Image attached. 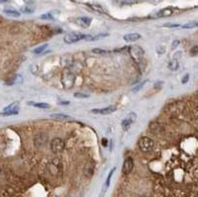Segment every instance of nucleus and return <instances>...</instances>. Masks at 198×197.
<instances>
[{
    "label": "nucleus",
    "instance_id": "1",
    "mask_svg": "<svg viewBox=\"0 0 198 197\" xmlns=\"http://www.w3.org/2000/svg\"><path fill=\"white\" fill-rule=\"evenodd\" d=\"M138 146H139V149L142 151L143 153H149L151 152L154 148V141L151 138L143 137L141 138L139 142H138Z\"/></svg>",
    "mask_w": 198,
    "mask_h": 197
},
{
    "label": "nucleus",
    "instance_id": "2",
    "mask_svg": "<svg viewBox=\"0 0 198 197\" xmlns=\"http://www.w3.org/2000/svg\"><path fill=\"white\" fill-rule=\"evenodd\" d=\"M85 35L79 33V32H70V33L66 34V37L64 38V42L66 44H74V43H76L80 40L84 39Z\"/></svg>",
    "mask_w": 198,
    "mask_h": 197
},
{
    "label": "nucleus",
    "instance_id": "3",
    "mask_svg": "<svg viewBox=\"0 0 198 197\" xmlns=\"http://www.w3.org/2000/svg\"><path fill=\"white\" fill-rule=\"evenodd\" d=\"M19 108H20V103H19V102H13V103L5 107L3 109V111L0 112V115L1 116L16 115L19 113Z\"/></svg>",
    "mask_w": 198,
    "mask_h": 197
},
{
    "label": "nucleus",
    "instance_id": "4",
    "mask_svg": "<svg viewBox=\"0 0 198 197\" xmlns=\"http://www.w3.org/2000/svg\"><path fill=\"white\" fill-rule=\"evenodd\" d=\"M61 82H62V84H64V88H67V89H69V88H71L74 83V74H71L70 71L64 72V75H62V78H61Z\"/></svg>",
    "mask_w": 198,
    "mask_h": 197
},
{
    "label": "nucleus",
    "instance_id": "5",
    "mask_svg": "<svg viewBox=\"0 0 198 197\" xmlns=\"http://www.w3.org/2000/svg\"><path fill=\"white\" fill-rule=\"evenodd\" d=\"M51 149L56 153L62 152L64 150V142L59 138H55L51 142Z\"/></svg>",
    "mask_w": 198,
    "mask_h": 197
},
{
    "label": "nucleus",
    "instance_id": "6",
    "mask_svg": "<svg viewBox=\"0 0 198 197\" xmlns=\"http://www.w3.org/2000/svg\"><path fill=\"white\" fill-rule=\"evenodd\" d=\"M130 53H131L132 58L134 59L136 61H141L143 60V56H144V50L142 48L138 47V46H134L130 49Z\"/></svg>",
    "mask_w": 198,
    "mask_h": 197
},
{
    "label": "nucleus",
    "instance_id": "7",
    "mask_svg": "<svg viewBox=\"0 0 198 197\" xmlns=\"http://www.w3.org/2000/svg\"><path fill=\"white\" fill-rule=\"evenodd\" d=\"M133 167H134V161H133L132 158H127L124 161L123 167H122V173L123 174H129L132 171Z\"/></svg>",
    "mask_w": 198,
    "mask_h": 197
},
{
    "label": "nucleus",
    "instance_id": "8",
    "mask_svg": "<svg viewBox=\"0 0 198 197\" xmlns=\"http://www.w3.org/2000/svg\"><path fill=\"white\" fill-rule=\"evenodd\" d=\"M91 21L92 19L89 17H80V18L75 19L74 23L79 27H82V28H88L91 24Z\"/></svg>",
    "mask_w": 198,
    "mask_h": 197
},
{
    "label": "nucleus",
    "instance_id": "9",
    "mask_svg": "<svg viewBox=\"0 0 198 197\" xmlns=\"http://www.w3.org/2000/svg\"><path fill=\"white\" fill-rule=\"evenodd\" d=\"M173 14V8L172 7H167L164 8V9L159 10V12H157L156 14L153 15L154 18H159V17H169V16Z\"/></svg>",
    "mask_w": 198,
    "mask_h": 197
},
{
    "label": "nucleus",
    "instance_id": "10",
    "mask_svg": "<svg viewBox=\"0 0 198 197\" xmlns=\"http://www.w3.org/2000/svg\"><path fill=\"white\" fill-rule=\"evenodd\" d=\"M116 111V107L115 106H108L105 108H101V109H93L91 110L92 113H96V114H102V115H107L111 114V113Z\"/></svg>",
    "mask_w": 198,
    "mask_h": 197
},
{
    "label": "nucleus",
    "instance_id": "11",
    "mask_svg": "<svg viewBox=\"0 0 198 197\" xmlns=\"http://www.w3.org/2000/svg\"><path fill=\"white\" fill-rule=\"evenodd\" d=\"M124 41L127 42V43H130V42H136L138 40L141 39V35L138 34V33H130V34H126L124 35L123 37Z\"/></svg>",
    "mask_w": 198,
    "mask_h": 197
},
{
    "label": "nucleus",
    "instance_id": "12",
    "mask_svg": "<svg viewBox=\"0 0 198 197\" xmlns=\"http://www.w3.org/2000/svg\"><path fill=\"white\" fill-rule=\"evenodd\" d=\"M108 34H98V35H95V36H90V35H85L84 36V39L85 41H98V40H101L103 38L107 37Z\"/></svg>",
    "mask_w": 198,
    "mask_h": 197
},
{
    "label": "nucleus",
    "instance_id": "13",
    "mask_svg": "<svg viewBox=\"0 0 198 197\" xmlns=\"http://www.w3.org/2000/svg\"><path fill=\"white\" fill-rule=\"evenodd\" d=\"M4 13L7 14L8 16H11V17H19L20 16V12L17 11L16 9H14L13 7H5L4 8Z\"/></svg>",
    "mask_w": 198,
    "mask_h": 197
},
{
    "label": "nucleus",
    "instance_id": "14",
    "mask_svg": "<svg viewBox=\"0 0 198 197\" xmlns=\"http://www.w3.org/2000/svg\"><path fill=\"white\" fill-rule=\"evenodd\" d=\"M87 6L89 8H91L93 11L99 13V14H105V13H106V10H105L104 8L101 6V5H98V4H87Z\"/></svg>",
    "mask_w": 198,
    "mask_h": 197
},
{
    "label": "nucleus",
    "instance_id": "15",
    "mask_svg": "<svg viewBox=\"0 0 198 197\" xmlns=\"http://www.w3.org/2000/svg\"><path fill=\"white\" fill-rule=\"evenodd\" d=\"M22 82V75L21 74H16L13 76V78L9 81V84L8 85H13V84H19V83Z\"/></svg>",
    "mask_w": 198,
    "mask_h": 197
},
{
    "label": "nucleus",
    "instance_id": "16",
    "mask_svg": "<svg viewBox=\"0 0 198 197\" xmlns=\"http://www.w3.org/2000/svg\"><path fill=\"white\" fill-rule=\"evenodd\" d=\"M169 69H170V71H177V69H178V66H179V64H178V61L177 60H172L169 63Z\"/></svg>",
    "mask_w": 198,
    "mask_h": 197
},
{
    "label": "nucleus",
    "instance_id": "17",
    "mask_svg": "<svg viewBox=\"0 0 198 197\" xmlns=\"http://www.w3.org/2000/svg\"><path fill=\"white\" fill-rule=\"evenodd\" d=\"M132 123H133V121L130 120L129 118H126L125 120L122 121L121 125H122V128H123V130L124 131H128L129 129H130V127H131V125H132Z\"/></svg>",
    "mask_w": 198,
    "mask_h": 197
},
{
    "label": "nucleus",
    "instance_id": "18",
    "mask_svg": "<svg viewBox=\"0 0 198 197\" xmlns=\"http://www.w3.org/2000/svg\"><path fill=\"white\" fill-rule=\"evenodd\" d=\"M48 46H49L48 44H44V45L40 46V47L34 49V50H33V54H35V55H40V54L45 53V51H46V49L48 48Z\"/></svg>",
    "mask_w": 198,
    "mask_h": 197
},
{
    "label": "nucleus",
    "instance_id": "19",
    "mask_svg": "<svg viewBox=\"0 0 198 197\" xmlns=\"http://www.w3.org/2000/svg\"><path fill=\"white\" fill-rule=\"evenodd\" d=\"M28 104L33 105V106L37 108H42V109H48V108L51 107V105L48 103H34V102H28Z\"/></svg>",
    "mask_w": 198,
    "mask_h": 197
},
{
    "label": "nucleus",
    "instance_id": "20",
    "mask_svg": "<svg viewBox=\"0 0 198 197\" xmlns=\"http://www.w3.org/2000/svg\"><path fill=\"white\" fill-rule=\"evenodd\" d=\"M116 171V167H113L112 169L110 171V172H109V174H108V176H107V179H106V182H105V186L108 188L109 187V185H110V181H111V177H112V175H113V173H114V171Z\"/></svg>",
    "mask_w": 198,
    "mask_h": 197
},
{
    "label": "nucleus",
    "instance_id": "21",
    "mask_svg": "<svg viewBox=\"0 0 198 197\" xmlns=\"http://www.w3.org/2000/svg\"><path fill=\"white\" fill-rule=\"evenodd\" d=\"M195 27H198L197 22H189V23H186V24H184V25H182L183 29H192V28H195Z\"/></svg>",
    "mask_w": 198,
    "mask_h": 197
},
{
    "label": "nucleus",
    "instance_id": "22",
    "mask_svg": "<svg viewBox=\"0 0 198 197\" xmlns=\"http://www.w3.org/2000/svg\"><path fill=\"white\" fill-rule=\"evenodd\" d=\"M147 82H148V80H145V81H142L141 83H139V84H138V85L136 86V87H134V88H133V90H132V91H133V92H137V91L141 90V89H142V88L144 87V86H145V84H146V83H147Z\"/></svg>",
    "mask_w": 198,
    "mask_h": 197
},
{
    "label": "nucleus",
    "instance_id": "23",
    "mask_svg": "<svg viewBox=\"0 0 198 197\" xmlns=\"http://www.w3.org/2000/svg\"><path fill=\"white\" fill-rule=\"evenodd\" d=\"M41 19H43V20H54V16L51 13H46V14H43L40 16Z\"/></svg>",
    "mask_w": 198,
    "mask_h": 197
},
{
    "label": "nucleus",
    "instance_id": "24",
    "mask_svg": "<svg viewBox=\"0 0 198 197\" xmlns=\"http://www.w3.org/2000/svg\"><path fill=\"white\" fill-rule=\"evenodd\" d=\"M189 53H190V56H198V45L194 46V47H192L190 49V51H189Z\"/></svg>",
    "mask_w": 198,
    "mask_h": 197
},
{
    "label": "nucleus",
    "instance_id": "25",
    "mask_svg": "<svg viewBox=\"0 0 198 197\" xmlns=\"http://www.w3.org/2000/svg\"><path fill=\"white\" fill-rule=\"evenodd\" d=\"M51 117L56 118V119H66V118H69V116L64 115V114H53V115H51Z\"/></svg>",
    "mask_w": 198,
    "mask_h": 197
},
{
    "label": "nucleus",
    "instance_id": "26",
    "mask_svg": "<svg viewBox=\"0 0 198 197\" xmlns=\"http://www.w3.org/2000/svg\"><path fill=\"white\" fill-rule=\"evenodd\" d=\"M74 97H76V98H88L89 95L88 94H85V93H82V92H76L74 94Z\"/></svg>",
    "mask_w": 198,
    "mask_h": 197
},
{
    "label": "nucleus",
    "instance_id": "27",
    "mask_svg": "<svg viewBox=\"0 0 198 197\" xmlns=\"http://www.w3.org/2000/svg\"><path fill=\"white\" fill-rule=\"evenodd\" d=\"M92 53H94V54H99V55H102V54H106V53H107V51L102 50V49H93V50H92Z\"/></svg>",
    "mask_w": 198,
    "mask_h": 197
},
{
    "label": "nucleus",
    "instance_id": "28",
    "mask_svg": "<svg viewBox=\"0 0 198 197\" xmlns=\"http://www.w3.org/2000/svg\"><path fill=\"white\" fill-rule=\"evenodd\" d=\"M179 44H180L179 40H174V41L172 42V50H175V48H177Z\"/></svg>",
    "mask_w": 198,
    "mask_h": 197
},
{
    "label": "nucleus",
    "instance_id": "29",
    "mask_svg": "<svg viewBox=\"0 0 198 197\" xmlns=\"http://www.w3.org/2000/svg\"><path fill=\"white\" fill-rule=\"evenodd\" d=\"M128 118H129L130 120H132L133 122H134V121L136 120V118H137V114H136V113H133V112L130 113V114L128 115Z\"/></svg>",
    "mask_w": 198,
    "mask_h": 197
},
{
    "label": "nucleus",
    "instance_id": "30",
    "mask_svg": "<svg viewBox=\"0 0 198 197\" xmlns=\"http://www.w3.org/2000/svg\"><path fill=\"white\" fill-rule=\"evenodd\" d=\"M33 11H34L33 9H31V8H28V7L23 8V9H22V12L27 13V14H31V13H33Z\"/></svg>",
    "mask_w": 198,
    "mask_h": 197
},
{
    "label": "nucleus",
    "instance_id": "31",
    "mask_svg": "<svg viewBox=\"0 0 198 197\" xmlns=\"http://www.w3.org/2000/svg\"><path fill=\"white\" fill-rule=\"evenodd\" d=\"M192 114H193V117L195 118V119L198 120V106H196L193 109V111H192Z\"/></svg>",
    "mask_w": 198,
    "mask_h": 197
},
{
    "label": "nucleus",
    "instance_id": "32",
    "mask_svg": "<svg viewBox=\"0 0 198 197\" xmlns=\"http://www.w3.org/2000/svg\"><path fill=\"white\" fill-rule=\"evenodd\" d=\"M164 27H169V28H177V27H180L179 24H165Z\"/></svg>",
    "mask_w": 198,
    "mask_h": 197
},
{
    "label": "nucleus",
    "instance_id": "33",
    "mask_svg": "<svg viewBox=\"0 0 198 197\" xmlns=\"http://www.w3.org/2000/svg\"><path fill=\"white\" fill-rule=\"evenodd\" d=\"M188 80H189V74H185L182 78V80H181V82H182V84H185V83L188 82Z\"/></svg>",
    "mask_w": 198,
    "mask_h": 197
},
{
    "label": "nucleus",
    "instance_id": "34",
    "mask_svg": "<svg viewBox=\"0 0 198 197\" xmlns=\"http://www.w3.org/2000/svg\"><path fill=\"white\" fill-rule=\"evenodd\" d=\"M123 2L126 4H131V3H136L138 1L137 0H123Z\"/></svg>",
    "mask_w": 198,
    "mask_h": 197
},
{
    "label": "nucleus",
    "instance_id": "35",
    "mask_svg": "<svg viewBox=\"0 0 198 197\" xmlns=\"http://www.w3.org/2000/svg\"><path fill=\"white\" fill-rule=\"evenodd\" d=\"M108 145V141H107V139H102V146L103 147H106V146Z\"/></svg>",
    "mask_w": 198,
    "mask_h": 197
},
{
    "label": "nucleus",
    "instance_id": "36",
    "mask_svg": "<svg viewBox=\"0 0 198 197\" xmlns=\"http://www.w3.org/2000/svg\"><path fill=\"white\" fill-rule=\"evenodd\" d=\"M162 83H164L162 81H161V82H157V83H156V85H154V87H156V88H159V87H162Z\"/></svg>",
    "mask_w": 198,
    "mask_h": 197
},
{
    "label": "nucleus",
    "instance_id": "37",
    "mask_svg": "<svg viewBox=\"0 0 198 197\" xmlns=\"http://www.w3.org/2000/svg\"><path fill=\"white\" fill-rule=\"evenodd\" d=\"M59 104H61V105H66V104H69V101H66V102H64H64H61H61H59Z\"/></svg>",
    "mask_w": 198,
    "mask_h": 197
},
{
    "label": "nucleus",
    "instance_id": "38",
    "mask_svg": "<svg viewBox=\"0 0 198 197\" xmlns=\"http://www.w3.org/2000/svg\"><path fill=\"white\" fill-rule=\"evenodd\" d=\"M10 0H0V3H5V2H8Z\"/></svg>",
    "mask_w": 198,
    "mask_h": 197
}]
</instances>
